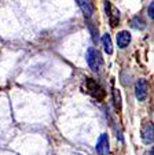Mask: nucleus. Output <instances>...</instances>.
Returning <instances> with one entry per match:
<instances>
[{"instance_id": "3", "label": "nucleus", "mask_w": 154, "mask_h": 155, "mask_svg": "<svg viewBox=\"0 0 154 155\" xmlns=\"http://www.w3.org/2000/svg\"><path fill=\"white\" fill-rule=\"evenodd\" d=\"M105 7H106V14H108L110 26L111 28L117 26L120 22V11L110 3V2H105Z\"/></svg>"}, {"instance_id": "13", "label": "nucleus", "mask_w": 154, "mask_h": 155, "mask_svg": "<svg viewBox=\"0 0 154 155\" xmlns=\"http://www.w3.org/2000/svg\"><path fill=\"white\" fill-rule=\"evenodd\" d=\"M146 155H153V148H151V150H149V151L146 152Z\"/></svg>"}, {"instance_id": "2", "label": "nucleus", "mask_w": 154, "mask_h": 155, "mask_svg": "<svg viewBox=\"0 0 154 155\" xmlns=\"http://www.w3.org/2000/svg\"><path fill=\"white\" fill-rule=\"evenodd\" d=\"M87 63L88 66H90L91 70L94 71H98L99 69H101L102 66V56L101 54H99L98 50H95V48H88L87 51Z\"/></svg>"}, {"instance_id": "6", "label": "nucleus", "mask_w": 154, "mask_h": 155, "mask_svg": "<svg viewBox=\"0 0 154 155\" xmlns=\"http://www.w3.org/2000/svg\"><path fill=\"white\" fill-rule=\"evenodd\" d=\"M153 133H154L153 124L151 122L145 124L142 128V140L146 144H153Z\"/></svg>"}, {"instance_id": "12", "label": "nucleus", "mask_w": 154, "mask_h": 155, "mask_svg": "<svg viewBox=\"0 0 154 155\" xmlns=\"http://www.w3.org/2000/svg\"><path fill=\"white\" fill-rule=\"evenodd\" d=\"M147 14H149V17L153 19L154 18V3L151 2L150 4H149V8H147Z\"/></svg>"}, {"instance_id": "8", "label": "nucleus", "mask_w": 154, "mask_h": 155, "mask_svg": "<svg viewBox=\"0 0 154 155\" xmlns=\"http://www.w3.org/2000/svg\"><path fill=\"white\" fill-rule=\"evenodd\" d=\"M131 43V35L127 30H122L117 35V44L120 48H127V45Z\"/></svg>"}, {"instance_id": "11", "label": "nucleus", "mask_w": 154, "mask_h": 155, "mask_svg": "<svg viewBox=\"0 0 154 155\" xmlns=\"http://www.w3.org/2000/svg\"><path fill=\"white\" fill-rule=\"evenodd\" d=\"M132 28H135V29H145V22H143V19L140 17H136L132 19Z\"/></svg>"}, {"instance_id": "5", "label": "nucleus", "mask_w": 154, "mask_h": 155, "mask_svg": "<svg viewBox=\"0 0 154 155\" xmlns=\"http://www.w3.org/2000/svg\"><path fill=\"white\" fill-rule=\"evenodd\" d=\"M135 95H136V99L143 102L147 97V81L143 78L138 80L136 84H135Z\"/></svg>"}, {"instance_id": "1", "label": "nucleus", "mask_w": 154, "mask_h": 155, "mask_svg": "<svg viewBox=\"0 0 154 155\" xmlns=\"http://www.w3.org/2000/svg\"><path fill=\"white\" fill-rule=\"evenodd\" d=\"M85 91H87L91 96H94L95 99H98V100H102L103 97H105V95H106L105 89H103V88H102L96 81H94L92 78L85 80Z\"/></svg>"}, {"instance_id": "9", "label": "nucleus", "mask_w": 154, "mask_h": 155, "mask_svg": "<svg viewBox=\"0 0 154 155\" xmlns=\"http://www.w3.org/2000/svg\"><path fill=\"white\" fill-rule=\"evenodd\" d=\"M102 43H103V48H105V52L110 55L113 52V44H111V38H110V35H103L102 37Z\"/></svg>"}, {"instance_id": "4", "label": "nucleus", "mask_w": 154, "mask_h": 155, "mask_svg": "<svg viewBox=\"0 0 154 155\" xmlns=\"http://www.w3.org/2000/svg\"><path fill=\"white\" fill-rule=\"evenodd\" d=\"M96 152L98 155H108L110 151V147H109V137L106 133H102L99 136L98 141H96Z\"/></svg>"}, {"instance_id": "7", "label": "nucleus", "mask_w": 154, "mask_h": 155, "mask_svg": "<svg viewBox=\"0 0 154 155\" xmlns=\"http://www.w3.org/2000/svg\"><path fill=\"white\" fill-rule=\"evenodd\" d=\"M79 3V7L81 8L83 14H84L85 18H91L94 14V7L91 4V0H77Z\"/></svg>"}, {"instance_id": "10", "label": "nucleus", "mask_w": 154, "mask_h": 155, "mask_svg": "<svg viewBox=\"0 0 154 155\" xmlns=\"http://www.w3.org/2000/svg\"><path fill=\"white\" fill-rule=\"evenodd\" d=\"M113 97H114V104H116L117 110H121V96H120L118 89H113Z\"/></svg>"}]
</instances>
